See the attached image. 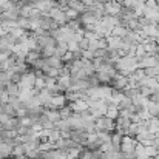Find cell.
Instances as JSON below:
<instances>
[{"instance_id":"ba28073f","label":"cell","mask_w":159,"mask_h":159,"mask_svg":"<svg viewBox=\"0 0 159 159\" xmlns=\"http://www.w3.org/2000/svg\"><path fill=\"white\" fill-rule=\"evenodd\" d=\"M147 124V130L150 133H153L155 136L159 134V117H150L148 120H145Z\"/></svg>"},{"instance_id":"7a4b0ae2","label":"cell","mask_w":159,"mask_h":159,"mask_svg":"<svg viewBox=\"0 0 159 159\" xmlns=\"http://www.w3.org/2000/svg\"><path fill=\"white\" fill-rule=\"evenodd\" d=\"M96 131H105V133H114L116 131V120L110 117H99L96 119Z\"/></svg>"},{"instance_id":"9c48e42d","label":"cell","mask_w":159,"mask_h":159,"mask_svg":"<svg viewBox=\"0 0 159 159\" xmlns=\"http://www.w3.org/2000/svg\"><path fill=\"white\" fill-rule=\"evenodd\" d=\"M128 33H130V30H128V28H125V26H122V25H117V26L111 31V36L119 37V39H124Z\"/></svg>"},{"instance_id":"6da1fadb","label":"cell","mask_w":159,"mask_h":159,"mask_svg":"<svg viewBox=\"0 0 159 159\" xmlns=\"http://www.w3.org/2000/svg\"><path fill=\"white\" fill-rule=\"evenodd\" d=\"M88 104V111L91 113V116L94 119H99V117H104L107 116V111H108V105H107L105 101H87Z\"/></svg>"},{"instance_id":"8fae6325","label":"cell","mask_w":159,"mask_h":159,"mask_svg":"<svg viewBox=\"0 0 159 159\" xmlns=\"http://www.w3.org/2000/svg\"><path fill=\"white\" fill-rule=\"evenodd\" d=\"M25 155H26V150H25V145L22 142L17 144V145H14V148H12V156H14V159L20 158V156H25Z\"/></svg>"},{"instance_id":"5b68a950","label":"cell","mask_w":159,"mask_h":159,"mask_svg":"<svg viewBox=\"0 0 159 159\" xmlns=\"http://www.w3.org/2000/svg\"><path fill=\"white\" fill-rule=\"evenodd\" d=\"M104 8H105V16H117L122 11V5L117 0H110L104 3Z\"/></svg>"},{"instance_id":"8992f818","label":"cell","mask_w":159,"mask_h":159,"mask_svg":"<svg viewBox=\"0 0 159 159\" xmlns=\"http://www.w3.org/2000/svg\"><path fill=\"white\" fill-rule=\"evenodd\" d=\"M159 60L156 56H145L142 59H139V68L141 70H147V68H153V66H158Z\"/></svg>"},{"instance_id":"3957f363","label":"cell","mask_w":159,"mask_h":159,"mask_svg":"<svg viewBox=\"0 0 159 159\" xmlns=\"http://www.w3.org/2000/svg\"><path fill=\"white\" fill-rule=\"evenodd\" d=\"M36 82H37V77L34 74V71H28L25 74H22V79L19 82V87L20 90H34L36 88Z\"/></svg>"},{"instance_id":"30bf717a","label":"cell","mask_w":159,"mask_h":159,"mask_svg":"<svg viewBox=\"0 0 159 159\" xmlns=\"http://www.w3.org/2000/svg\"><path fill=\"white\" fill-rule=\"evenodd\" d=\"M6 93H8V96H19V93H20V87H19V84L9 82V84L6 85Z\"/></svg>"},{"instance_id":"52a82bcc","label":"cell","mask_w":159,"mask_h":159,"mask_svg":"<svg viewBox=\"0 0 159 159\" xmlns=\"http://www.w3.org/2000/svg\"><path fill=\"white\" fill-rule=\"evenodd\" d=\"M12 145L0 141V159H9L12 156Z\"/></svg>"},{"instance_id":"7c38bea8","label":"cell","mask_w":159,"mask_h":159,"mask_svg":"<svg viewBox=\"0 0 159 159\" xmlns=\"http://www.w3.org/2000/svg\"><path fill=\"white\" fill-rule=\"evenodd\" d=\"M150 101H152V102H155V104H159V91H155V93L152 94Z\"/></svg>"},{"instance_id":"4fadbf2b","label":"cell","mask_w":159,"mask_h":159,"mask_svg":"<svg viewBox=\"0 0 159 159\" xmlns=\"http://www.w3.org/2000/svg\"><path fill=\"white\" fill-rule=\"evenodd\" d=\"M158 23H159V22H158ZM158 28H159V25H158Z\"/></svg>"},{"instance_id":"277c9868","label":"cell","mask_w":159,"mask_h":159,"mask_svg":"<svg viewBox=\"0 0 159 159\" xmlns=\"http://www.w3.org/2000/svg\"><path fill=\"white\" fill-rule=\"evenodd\" d=\"M110 87H111L113 90H119V91H122V90H125V88L128 87V77L124 76V74H119V73H117V74L114 76V79L111 80Z\"/></svg>"}]
</instances>
